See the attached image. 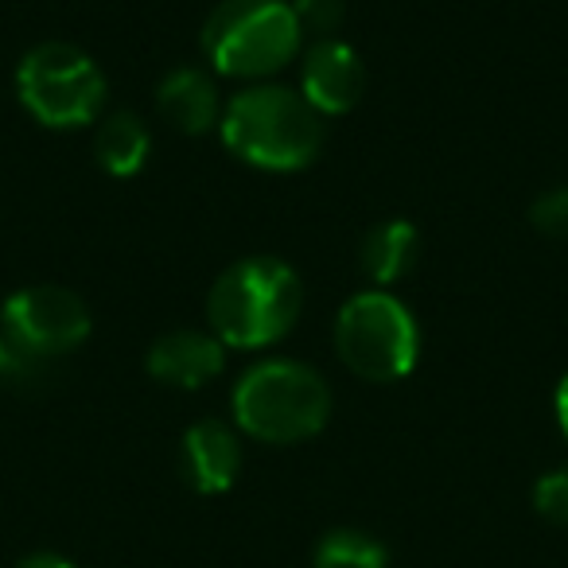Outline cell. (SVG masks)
I'll list each match as a JSON object with an SVG mask.
<instances>
[{
    "label": "cell",
    "instance_id": "obj_1",
    "mask_svg": "<svg viewBox=\"0 0 568 568\" xmlns=\"http://www.w3.org/2000/svg\"><path fill=\"white\" fill-rule=\"evenodd\" d=\"M301 304L304 284L293 265L276 257H245L214 281L206 316L222 347L257 351L293 332Z\"/></svg>",
    "mask_w": 568,
    "mask_h": 568
},
{
    "label": "cell",
    "instance_id": "obj_2",
    "mask_svg": "<svg viewBox=\"0 0 568 568\" xmlns=\"http://www.w3.org/2000/svg\"><path fill=\"white\" fill-rule=\"evenodd\" d=\"M222 141L261 172H301L320 156L324 125L308 98L284 87L242 90L222 110Z\"/></svg>",
    "mask_w": 568,
    "mask_h": 568
},
{
    "label": "cell",
    "instance_id": "obj_3",
    "mask_svg": "<svg viewBox=\"0 0 568 568\" xmlns=\"http://www.w3.org/2000/svg\"><path fill=\"white\" fill-rule=\"evenodd\" d=\"M332 417V389L312 366L273 358L242 374L234 386V420L265 444H301L324 433Z\"/></svg>",
    "mask_w": 568,
    "mask_h": 568
},
{
    "label": "cell",
    "instance_id": "obj_4",
    "mask_svg": "<svg viewBox=\"0 0 568 568\" xmlns=\"http://www.w3.org/2000/svg\"><path fill=\"white\" fill-rule=\"evenodd\" d=\"M301 20L284 0H222L203 24V51L230 79H261L301 51Z\"/></svg>",
    "mask_w": 568,
    "mask_h": 568
},
{
    "label": "cell",
    "instance_id": "obj_5",
    "mask_svg": "<svg viewBox=\"0 0 568 568\" xmlns=\"http://www.w3.org/2000/svg\"><path fill=\"white\" fill-rule=\"evenodd\" d=\"M339 358L366 382H397L413 374L420 355V332L413 312L386 288L351 296L335 316Z\"/></svg>",
    "mask_w": 568,
    "mask_h": 568
},
{
    "label": "cell",
    "instance_id": "obj_6",
    "mask_svg": "<svg viewBox=\"0 0 568 568\" xmlns=\"http://www.w3.org/2000/svg\"><path fill=\"white\" fill-rule=\"evenodd\" d=\"M24 110L48 129H82L105 102V74L71 43H40L17 71Z\"/></svg>",
    "mask_w": 568,
    "mask_h": 568
},
{
    "label": "cell",
    "instance_id": "obj_7",
    "mask_svg": "<svg viewBox=\"0 0 568 568\" xmlns=\"http://www.w3.org/2000/svg\"><path fill=\"white\" fill-rule=\"evenodd\" d=\"M4 327V351H9V371L20 363H48V358L71 355L90 339V308L79 293L59 288V284H32L0 308Z\"/></svg>",
    "mask_w": 568,
    "mask_h": 568
},
{
    "label": "cell",
    "instance_id": "obj_8",
    "mask_svg": "<svg viewBox=\"0 0 568 568\" xmlns=\"http://www.w3.org/2000/svg\"><path fill=\"white\" fill-rule=\"evenodd\" d=\"M366 71L363 59L355 55V48L339 40H320L304 59V98L316 113H347L355 110V102L363 98Z\"/></svg>",
    "mask_w": 568,
    "mask_h": 568
},
{
    "label": "cell",
    "instance_id": "obj_9",
    "mask_svg": "<svg viewBox=\"0 0 568 568\" xmlns=\"http://www.w3.org/2000/svg\"><path fill=\"white\" fill-rule=\"evenodd\" d=\"M183 475L199 495H222L242 471V444L222 420H199L183 433Z\"/></svg>",
    "mask_w": 568,
    "mask_h": 568
},
{
    "label": "cell",
    "instance_id": "obj_10",
    "mask_svg": "<svg viewBox=\"0 0 568 568\" xmlns=\"http://www.w3.org/2000/svg\"><path fill=\"white\" fill-rule=\"evenodd\" d=\"M226 366V347L206 332H172L152 343L149 374L172 389H199Z\"/></svg>",
    "mask_w": 568,
    "mask_h": 568
},
{
    "label": "cell",
    "instance_id": "obj_11",
    "mask_svg": "<svg viewBox=\"0 0 568 568\" xmlns=\"http://www.w3.org/2000/svg\"><path fill=\"white\" fill-rule=\"evenodd\" d=\"M156 105L168 118V125L191 136L214 129L222 118V102H219V90H214L211 74L195 71V67H175V71H168L156 87Z\"/></svg>",
    "mask_w": 568,
    "mask_h": 568
},
{
    "label": "cell",
    "instance_id": "obj_12",
    "mask_svg": "<svg viewBox=\"0 0 568 568\" xmlns=\"http://www.w3.org/2000/svg\"><path fill=\"white\" fill-rule=\"evenodd\" d=\"M417 242L420 237H417V226H413V222H402V219L382 222V226H374L363 242V273L371 276L378 288L402 281V276L413 268V261H417V250H420Z\"/></svg>",
    "mask_w": 568,
    "mask_h": 568
},
{
    "label": "cell",
    "instance_id": "obj_13",
    "mask_svg": "<svg viewBox=\"0 0 568 568\" xmlns=\"http://www.w3.org/2000/svg\"><path fill=\"white\" fill-rule=\"evenodd\" d=\"M149 129H144L141 118L133 113H118L110 118L102 129H98V141H94V156L98 164L105 168L110 175H136L149 160Z\"/></svg>",
    "mask_w": 568,
    "mask_h": 568
},
{
    "label": "cell",
    "instance_id": "obj_14",
    "mask_svg": "<svg viewBox=\"0 0 568 568\" xmlns=\"http://www.w3.org/2000/svg\"><path fill=\"white\" fill-rule=\"evenodd\" d=\"M389 557L378 537L363 529H332L316 549V568H386Z\"/></svg>",
    "mask_w": 568,
    "mask_h": 568
},
{
    "label": "cell",
    "instance_id": "obj_15",
    "mask_svg": "<svg viewBox=\"0 0 568 568\" xmlns=\"http://www.w3.org/2000/svg\"><path fill=\"white\" fill-rule=\"evenodd\" d=\"M529 222L549 237H568V187H552L534 199Z\"/></svg>",
    "mask_w": 568,
    "mask_h": 568
},
{
    "label": "cell",
    "instance_id": "obj_16",
    "mask_svg": "<svg viewBox=\"0 0 568 568\" xmlns=\"http://www.w3.org/2000/svg\"><path fill=\"white\" fill-rule=\"evenodd\" d=\"M534 506L541 510V518L557 521V526H568V467L549 471L541 483H537V487H534Z\"/></svg>",
    "mask_w": 568,
    "mask_h": 568
},
{
    "label": "cell",
    "instance_id": "obj_17",
    "mask_svg": "<svg viewBox=\"0 0 568 568\" xmlns=\"http://www.w3.org/2000/svg\"><path fill=\"white\" fill-rule=\"evenodd\" d=\"M301 28H312V32L327 36L335 32V24L343 20V0H296L293 4Z\"/></svg>",
    "mask_w": 568,
    "mask_h": 568
},
{
    "label": "cell",
    "instance_id": "obj_18",
    "mask_svg": "<svg viewBox=\"0 0 568 568\" xmlns=\"http://www.w3.org/2000/svg\"><path fill=\"white\" fill-rule=\"evenodd\" d=\"M17 568H74L67 557H59V552H32V557H24Z\"/></svg>",
    "mask_w": 568,
    "mask_h": 568
},
{
    "label": "cell",
    "instance_id": "obj_19",
    "mask_svg": "<svg viewBox=\"0 0 568 568\" xmlns=\"http://www.w3.org/2000/svg\"><path fill=\"white\" fill-rule=\"evenodd\" d=\"M552 409H557V425H560V433L568 436V374H565V378H560L557 397H552Z\"/></svg>",
    "mask_w": 568,
    "mask_h": 568
},
{
    "label": "cell",
    "instance_id": "obj_20",
    "mask_svg": "<svg viewBox=\"0 0 568 568\" xmlns=\"http://www.w3.org/2000/svg\"><path fill=\"white\" fill-rule=\"evenodd\" d=\"M9 371V351H4V339H0V374Z\"/></svg>",
    "mask_w": 568,
    "mask_h": 568
}]
</instances>
